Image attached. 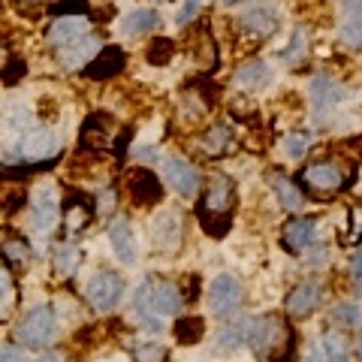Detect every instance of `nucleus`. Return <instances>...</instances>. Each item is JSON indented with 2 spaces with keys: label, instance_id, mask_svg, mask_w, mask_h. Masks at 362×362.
I'll return each instance as SVG.
<instances>
[{
  "label": "nucleus",
  "instance_id": "obj_1",
  "mask_svg": "<svg viewBox=\"0 0 362 362\" xmlns=\"http://www.w3.org/2000/svg\"><path fill=\"white\" fill-rule=\"evenodd\" d=\"M247 344L263 362H296V332L278 317H257L247 329Z\"/></svg>",
  "mask_w": 362,
  "mask_h": 362
},
{
  "label": "nucleus",
  "instance_id": "obj_2",
  "mask_svg": "<svg viewBox=\"0 0 362 362\" xmlns=\"http://www.w3.org/2000/svg\"><path fill=\"white\" fill-rule=\"evenodd\" d=\"M16 338L21 347L42 350L58 338V311L52 305H33L16 326Z\"/></svg>",
  "mask_w": 362,
  "mask_h": 362
},
{
  "label": "nucleus",
  "instance_id": "obj_3",
  "mask_svg": "<svg viewBox=\"0 0 362 362\" xmlns=\"http://www.w3.org/2000/svg\"><path fill=\"white\" fill-rule=\"evenodd\" d=\"M85 296L90 302V308H97V311L118 308V302L124 296V278L118 275V272H112V269H100V272H94V275L88 278Z\"/></svg>",
  "mask_w": 362,
  "mask_h": 362
},
{
  "label": "nucleus",
  "instance_id": "obj_4",
  "mask_svg": "<svg viewBox=\"0 0 362 362\" xmlns=\"http://www.w3.org/2000/svg\"><path fill=\"white\" fill-rule=\"evenodd\" d=\"M124 194L136 209H151L163 199V185L148 166H133L124 175Z\"/></svg>",
  "mask_w": 362,
  "mask_h": 362
},
{
  "label": "nucleus",
  "instance_id": "obj_5",
  "mask_svg": "<svg viewBox=\"0 0 362 362\" xmlns=\"http://www.w3.org/2000/svg\"><path fill=\"white\" fill-rule=\"evenodd\" d=\"M30 218L40 233L54 230V223L61 221V197L52 181H42L30 190Z\"/></svg>",
  "mask_w": 362,
  "mask_h": 362
},
{
  "label": "nucleus",
  "instance_id": "obj_6",
  "mask_svg": "<svg viewBox=\"0 0 362 362\" xmlns=\"http://www.w3.org/2000/svg\"><path fill=\"white\" fill-rule=\"evenodd\" d=\"M181 239H185V221H181V211L166 209L151 221V242L154 251L160 254H178Z\"/></svg>",
  "mask_w": 362,
  "mask_h": 362
},
{
  "label": "nucleus",
  "instance_id": "obj_7",
  "mask_svg": "<svg viewBox=\"0 0 362 362\" xmlns=\"http://www.w3.org/2000/svg\"><path fill=\"white\" fill-rule=\"evenodd\" d=\"M242 299H245V293H242L239 278L226 275V272H221L218 278H211L209 302H211V311L218 317H233L235 311L242 308Z\"/></svg>",
  "mask_w": 362,
  "mask_h": 362
},
{
  "label": "nucleus",
  "instance_id": "obj_8",
  "mask_svg": "<svg viewBox=\"0 0 362 362\" xmlns=\"http://www.w3.org/2000/svg\"><path fill=\"white\" fill-rule=\"evenodd\" d=\"M58 151H61V145L52 130H30L18 139V145L9 151V157H18V160H28V163H42Z\"/></svg>",
  "mask_w": 362,
  "mask_h": 362
},
{
  "label": "nucleus",
  "instance_id": "obj_9",
  "mask_svg": "<svg viewBox=\"0 0 362 362\" xmlns=\"http://www.w3.org/2000/svg\"><path fill=\"white\" fill-rule=\"evenodd\" d=\"M163 178H166V185L185 199H194L199 194V173H197L194 163L185 160V157H166Z\"/></svg>",
  "mask_w": 362,
  "mask_h": 362
},
{
  "label": "nucleus",
  "instance_id": "obj_10",
  "mask_svg": "<svg viewBox=\"0 0 362 362\" xmlns=\"http://www.w3.org/2000/svg\"><path fill=\"white\" fill-rule=\"evenodd\" d=\"M305 181H308V187H314L320 197H329V194H335V190L344 187L347 175H344L341 163L320 160V163H311L308 169H305Z\"/></svg>",
  "mask_w": 362,
  "mask_h": 362
},
{
  "label": "nucleus",
  "instance_id": "obj_11",
  "mask_svg": "<svg viewBox=\"0 0 362 362\" xmlns=\"http://www.w3.org/2000/svg\"><path fill=\"white\" fill-rule=\"evenodd\" d=\"M347 100V88L341 82H335L329 76H314L311 78V106L317 115H326V112L338 109Z\"/></svg>",
  "mask_w": 362,
  "mask_h": 362
},
{
  "label": "nucleus",
  "instance_id": "obj_12",
  "mask_svg": "<svg viewBox=\"0 0 362 362\" xmlns=\"http://www.w3.org/2000/svg\"><path fill=\"white\" fill-rule=\"evenodd\" d=\"M109 245H112V254H115L124 266H133L136 259H139V245H136L133 226L124 218L112 221V226H109Z\"/></svg>",
  "mask_w": 362,
  "mask_h": 362
},
{
  "label": "nucleus",
  "instance_id": "obj_13",
  "mask_svg": "<svg viewBox=\"0 0 362 362\" xmlns=\"http://www.w3.org/2000/svg\"><path fill=\"white\" fill-rule=\"evenodd\" d=\"M320 299H323V287L317 284V281H302L296 290H290L284 308H287L290 317L302 320V317H308L317 308V305H320Z\"/></svg>",
  "mask_w": 362,
  "mask_h": 362
},
{
  "label": "nucleus",
  "instance_id": "obj_14",
  "mask_svg": "<svg viewBox=\"0 0 362 362\" xmlns=\"http://www.w3.org/2000/svg\"><path fill=\"white\" fill-rule=\"evenodd\" d=\"M281 239H284V247L290 254H305L308 247L317 242V221L314 218H296L284 226V233H281Z\"/></svg>",
  "mask_w": 362,
  "mask_h": 362
},
{
  "label": "nucleus",
  "instance_id": "obj_15",
  "mask_svg": "<svg viewBox=\"0 0 362 362\" xmlns=\"http://www.w3.org/2000/svg\"><path fill=\"white\" fill-rule=\"evenodd\" d=\"M239 25L245 30L259 33V37H269V33L278 30L281 18H278V9L272 6V4H254V6H247L245 13L239 16Z\"/></svg>",
  "mask_w": 362,
  "mask_h": 362
},
{
  "label": "nucleus",
  "instance_id": "obj_16",
  "mask_svg": "<svg viewBox=\"0 0 362 362\" xmlns=\"http://www.w3.org/2000/svg\"><path fill=\"white\" fill-rule=\"evenodd\" d=\"M133 314L148 332H160V320L154 317V278L139 281V287L133 293Z\"/></svg>",
  "mask_w": 362,
  "mask_h": 362
},
{
  "label": "nucleus",
  "instance_id": "obj_17",
  "mask_svg": "<svg viewBox=\"0 0 362 362\" xmlns=\"http://www.w3.org/2000/svg\"><path fill=\"white\" fill-rule=\"evenodd\" d=\"M94 214H100V211H97V199H88V197L78 194V190H73L70 202H66V214H64L66 233H70V235L82 233L85 226H90V221H94Z\"/></svg>",
  "mask_w": 362,
  "mask_h": 362
},
{
  "label": "nucleus",
  "instance_id": "obj_18",
  "mask_svg": "<svg viewBox=\"0 0 362 362\" xmlns=\"http://www.w3.org/2000/svg\"><path fill=\"white\" fill-rule=\"evenodd\" d=\"M124 64H127V54H124V49H118V45H106V49L85 66V76L103 82V78L118 76L124 70Z\"/></svg>",
  "mask_w": 362,
  "mask_h": 362
},
{
  "label": "nucleus",
  "instance_id": "obj_19",
  "mask_svg": "<svg viewBox=\"0 0 362 362\" xmlns=\"http://www.w3.org/2000/svg\"><path fill=\"white\" fill-rule=\"evenodd\" d=\"M112 136V118L103 112H94L88 115V121L82 124V133H78V145L82 148H106Z\"/></svg>",
  "mask_w": 362,
  "mask_h": 362
},
{
  "label": "nucleus",
  "instance_id": "obj_20",
  "mask_svg": "<svg viewBox=\"0 0 362 362\" xmlns=\"http://www.w3.org/2000/svg\"><path fill=\"white\" fill-rule=\"evenodd\" d=\"M100 52H103V45H100L97 37H82L78 42L64 45L61 49V64L66 66V70H78V66H88Z\"/></svg>",
  "mask_w": 362,
  "mask_h": 362
},
{
  "label": "nucleus",
  "instance_id": "obj_21",
  "mask_svg": "<svg viewBox=\"0 0 362 362\" xmlns=\"http://www.w3.org/2000/svg\"><path fill=\"white\" fill-rule=\"evenodd\" d=\"M88 33V18L85 16H64L49 28V42L52 45H73Z\"/></svg>",
  "mask_w": 362,
  "mask_h": 362
},
{
  "label": "nucleus",
  "instance_id": "obj_22",
  "mask_svg": "<svg viewBox=\"0 0 362 362\" xmlns=\"http://www.w3.org/2000/svg\"><path fill=\"white\" fill-rule=\"evenodd\" d=\"M272 78H275V73H272V66L266 61H245L235 70V85L242 90H266L272 85Z\"/></svg>",
  "mask_w": 362,
  "mask_h": 362
},
{
  "label": "nucleus",
  "instance_id": "obj_23",
  "mask_svg": "<svg viewBox=\"0 0 362 362\" xmlns=\"http://www.w3.org/2000/svg\"><path fill=\"white\" fill-rule=\"evenodd\" d=\"M233 206V181L226 175H214L211 185L206 190V199H202V211L209 214H226Z\"/></svg>",
  "mask_w": 362,
  "mask_h": 362
},
{
  "label": "nucleus",
  "instance_id": "obj_24",
  "mask_svg": "<svg viewBox=\"0 0 362 362\" xmlns=\"http://www.w3.org/2000/svg\"><path fill=\"white\" fill-rule=\"evenodd\" d=\"M338 40L350 49L362 45V0H344V18L338 28Z\"/></svg>",
  "mask_w": 362,
  "mask_h": 362
},
{
  "label": "nucleus",
  "instance_id": "obj_25",
  "mask_svg": "<svg viewBox=\"0 0 362 362\" xmlns=\"http://www.w3.org/2000/svg\"><path fill=\"white\" fill-rule=\"evenodd\" d=\"M157 25H160V16H157V9H133L121 18V33L124 37H145V33H151Z\"/></svg>",
  "mask_w": 362,
  "mask_h": 362
},
{
  "label": "nucleus",
  "instance_id": "obj_26",
  "mask_svg": "<svg viewBox=\"0 0 362 362\" xmlns=\"http://www.w3.org/2000/svg\"><path fill=\"white\" fill-rule=\"evenodd\" d=\"M173 338L178 344H199L202 338H206V320H202L199 314H185V317H178V320L173 323Z\"/></svg>",
  "mask_w": 362,
  "mask_h": 362
},
{
  "label": "nucleus",
  "instance_id": "obj_27",
  "mask_svg": "<svg viewBox=\"0 0 362 362\" xmlns=\"http://www.w3.org/2000/svg\"><path fill=\"white\" fill-rule=\"evenodd\" d=\"M199 145H202V151H206V154H211V157H223V154H230V151H233L235 139H233V133H230V127H226V124H211V127L202 133Z\"/></svg>",
  "mask_w": 362,
  "mask_h": 362
},
{
  "label": "nucleus",
  "instance_id": "obj_28",
  "mask_svg": "<svg viewBox=\"0 0 362 362\" xmlns=\"http://www.w3.org/2000/svg\"><path fill=\"white\" fill-rule=\"evenodd\" d=\"M181 305H185V296L178 293L175 284H169V281H154V311L157 314L175 317L181 311Z\"/></svg>",
  "mask_w": 362,
  "mask_h": 362
},
{
  "label": "nucleus",
  "instance_id": "obj_29",
  "mask_svg": "<svg viewBox=\"0 0 362 362\" xmlns=\"http://www.w3.org/2000/svg\"><path fill=\"white\" fill-rule=\"evenodd\" d=\"M247 329H251V320L233 323V326H226V329H221L218 338H214V354H235V350L247 341Z\"/></svg>",
  "mask_w": 362,
  "mask_h": 362
},
{
  "label": "nucleus",
  "instance_id": "obj_30",
  "mask_svg": "<svg viewBox=\"0 0 362 362\" xmlns=\"http://www.w3.org/2000/svg\"><path fill=\"white\" fill-rule=\"evenodd\" d=\"M272 187H275V194H278V199H281V206H284L287 211H299L302 206H305V197H302V190L293 185L290 178H284V175H278L275 181H272Z\"/></svg>",
  "mask_w": 362,
  "mask_h": 362
},
{
  "label": "nucleus",
  "instance_id": "obj_31",
  "mask_svg": "<svg viewBox=\"0 0 362 362\" xmlns=\"http://www.w3.org/2000/svg\"><path fill=\"white\" fill-rule=\"evenodd\" d=\"M320 350H323L326 362H350V347H347V338L341 332H326Z\"/></svg>",
  "mask_w": 362,
  "mask_h": 362
},
{
  "label": "nucleus",
  "instance_id": "obj_32",
  "mask_svg": "<svg viewBox=\"0 0 362 362\" xmlns=\"http://www.w3.org/2000/svg\"><path fill=\"white\" fill-rule=\"evenodd\" d=\"M173 58H175V42L169 37H154L148 42V49H145V61L151 66H166Z\"/></svg>",
  "mask_w": 362,
  "mask_h": 362
},
{
  "label": "nucleus",
  "instance_id": "obj_33",
  "mask_svg": "<svg viewBox=\"0 0 362 362\" xmlns=\"http://www.w3.org/2000/svg\"><path fill=\"white\" fill-rule=\"evenodd\" d=\"M329 320L338 326V329H356L359 320H362V308L356 302H338L329 314Z\"/></svg>",
  "mask_w": 362,
  "mask_h": 362
},
{
  "label": "nucleus",
  "instance_id": "obj_34",
  "mask_svg": "<svg viewBox=\"0 0 362 362\" xmlns=\"http://www.w3.org/2000/svg\"><path fill=\"white\" fill-rule=\"evenodd\" d=\"M311 142H314V136L308 130H293L284 139V157L287 160H302V157L308 154Z\"/></svg>",
  "mask_w": 362,
  "mask_h": 362
},
{
  "label": "nucleus",
  "instance_id": "obj_35",
  "mask_svg": "<svg viewBox=\"0 0 362 362\" xmlns=\"http://www.w3.org/2000/svg\"><path fill=\"white\" fill-rule=\"evenodd\" d=\"M130 356H133V362H173V359H169V350L163 344H157V341L136 344L130 350Z\"/></svg>",
  "mask_w": 362,
  "mask_h": 362
},
{
  "label": "nucleus",
  "instance_id": "obj_36",
  "mask_svg": "<svg viewBox=\"0 0 362 362\" xmlns=\"http://www.w3.org/2000/svg\"><path fill=\"white\" fill-rule=\"evenodd\" d=\"M76 263H78V251H76V247L73 245H61L58 254H54V266H58L61 275H73Z\"/></svg>",
  "mask_w": 362,
  "mask_h": 362
},
{
  "label": "nucleus",
  "instance_id": "obj_37",
  "mask_svg": "<svg viewBox=\"0 0 362 362\" xmlns=\"http://www.w3.org/2000/svg\"><path fill=\"white\" fill-rule=\"evenodd\" d=\"M25 76H28L25 58H9V61H6V66H4V85H6V88H13V85L21 82Z\"/></svg>",
  "mask_w": 362,
  "mask_h": 362
},
{
  "label": "nucleus",
  "instance_id": "obj_38",
  "mask_svg": "<svg viewBox=\"0 0 362 362\" xmlns=\"http://www.w3.org/2000/svg\"><path fill=\"white\" fill-rule=\"evenodd\" d=\"M4 254H6V266H25L28 263V245L25 242H18V239H9L6 245H4Z\"/></svg>",
  "mask_w": 362,
  "mask_h": 362
},
{
  "label": "nucleus",
  "instance_id": "obj_39",
  "mask_svg": "<svg viewBox=\"0 0 362 362\" xmlns=\"http://www.w3.org/2000/svg\"><path fill=\"white\" fill-rule=\"evenodd\" d=\"M302 52H305V30L296 28V30H293V42L287 45V52H284V58H287V61H296Z\"/></svg>",
  "mask_w": 362,
  "mask_h": 362
},
{
  "label": "nucleus",
  "instance_id": "obj_40",
  "mask_svg": "<svg viewBox=\"0 0 362 362\" xmlns=\"http://www.w3.org/2000/svg\"><path fill=\"white\" fill-rule=\"evenodd\" d=\"M0 281H4V308L9 311V305H13V296H16V287H13V272H9V266L0 272Z\"/></svg>",
  "mask_w": 362,
  "mask_h": 362
},
{
  "label": "nucleus",
  "instance_id": "obj_41",
  "mask_svg": "<svg viewBox=\"0 0 362 362\" xmlns=\"http://www.w3.org/2000/svg\"><path fill=\"white\" fill-rule=\"evenodd\" d=\"M0 362H28V356H25V347L4 344V347H0Z\"/></svg>",
  "mask_w": 362,
  "mask_h": 362
},
{
  "label": "nucleus",
  "instance_id": "obj_42",
  "mask_svg": "<svg viewBox=\"0 0 362 362\" xmlns=\"http://www.w3.org/2000/svg\"><path fill=\"white\" fill-rule=\"evenodd\" d=\"M199 4L202 0H185V6H181V13H178V25H190L194 16L199 13Z\"/></svg>",
  "mask_w": 362,
  "mask_h": 362
},
{
  "label": "nucleus",
  "instance_id": "obj_43",
  "mask_svg": "<svg viewBox=\"0 0 362 362\" xmlns=\"http://www.w3.org/2000/svg\"><path fill=\"white\" fill-rule=\"evenodd\" d=\"M28 115L30 112L25 106H16L13 112H9V124H13V127H21V124H28Z\"/></svg>",
  "mask_w": 362,
  "mask_h": 362
},
{
  "label": "nucleus",
  "instance_id": "obj_44",
  "mask_svg": "<svg viewBox=\"0 0 362 362\" xmlns=\"http://www.w3.org/2000/svg\"><path fill=\"white\" fill-rule=\"evenodd\" d=\"M100 202H97V211H109L112 206H115V190H103V194H97Z\"/></svg>",
  "mask_w": 362,
  "mask_h": 362
},
{
  "label": "nucleus",
  "instance_id": "obj_45",
  "mask_svg": "<svg viewBox=\"0 0 362 362\" xmlns=\"http://www.w3.org/2000/svg\"><path fill=\"white\" fill-rule=\"evenodd\" d=\"M344 151H350L354 157H362V133H359V136H354V139H347V142H344Z\"/></svg>",
  "mask_w": 362,
  "mask_h": 362
},
{
  "label": "nucleus",
  "instance_id": "obj_46",
  "mask_svg": "<svg viewBox=\"0 0 362 362\" xmlns=\"http://www.w3.org/2000/svg\"><path fill=\"white\" fill-rule=\"evenodd\" d=\"M354 278H356V293H362V247L356 251V257H354Z\"/></svg>",
  "mask_w": 362,
  "mask_h": 362
},
{
  "label": "nucleus",
  "instance_id": "obj_47",
  "mask_svg": "<svg viewBox=\"0 0 362 362\" xmlns=\"http://www.w3.org/2000/svg\"><path fill=\"white\" fill-rule=\"evenodd\" d=\"M40 362H66V359H64L61 354H45V356H42Z\"/></svg>",
  "mask_w": 362,
  "mask_h": 362
},
{
  "label": "nucleus",
  "instance_id": "obj_48",
  "mask_svg": "<svg viewBox=\"0 0 362 362\" xmlns=\"http://www.w3.org/2000/svg\"><path fill=\"white\" fill-rule=\"evenodd\" d=\"M305 362H320V354H317V350L311 347V354H308V359H305Z\"/></svg>",
  "mask_w": 362,
  "mask_h": 362
},
{
  "label": "nucleus",
  "instance_id": "obj_49",
  "mask_svg": "<svg viewBox=\"0 0 362 362\" xmlns=\"http://www.w3.org/2000/svg\"><path fill=\"white\" fill-rule=\"evenodd\" d=\"M356 359L362 362V335H359V347H356Z\"/></svg>",
  "mask_w": 362,
  "mask_h": 362
},
{
  "label": "nucleus",
  "instance_id": "obj_50",
  "mask_svg": "<svg viewBox=\"0 0 362 362\" xmlns=\"http://www.w3.org/2000/svg\"><path fill=\"white\" fill-rule=\"evenodd\" d=\"M223 4H242V0H223Z\"/></svg>",
  "mask_w": 362,
  "mask_h": 362
}]
</instances>
